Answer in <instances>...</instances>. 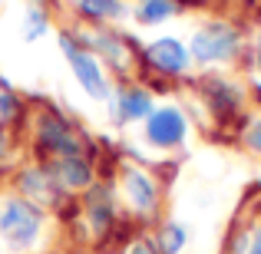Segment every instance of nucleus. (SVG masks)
<instances>
[{"label":"nucleus","instance_id":"nucleus-1","mask_svg":"<svg viewBox=\"0 0 261 254\" xmlns=\"http://www.w3.org/2000/svg\"><path fill=\"white\" fill-rule=\"evenodd\" d=\"M40 224H43L40 208L30 205V202H23V198H10V202H4V208H0V235L17 251L30 248V244L37 241Z\"/></svg>","mask_w":261,"mask_h":254},{"label":"nucleus","instance_id":"nucleus-2","mask_svg":"<svg viewBox=\"0 0 261 254\" xmlns=\"http://www.w3.org/2000/svg\"><path fill=\"white\" fill-rule=\"evenodd\" d=\"M238 46V33L225 23H208L192 37V57L198 63H218V60H228Z\"/></svg>","mask_w":261,"mask_h":254},{"label":"nucleus","instance_id":"nucleus-3","mask_svg":"<svg viewBox=\"0 0 261 254\" xmlns=\"http://www.w3.org/2000/svg\"><path fill=\"white\" fill-rule=\"evenodd\" d=\"M60 46H63V53H66V60H70V66H73V73H76V79H80V86L86 89L93 99H106V79H102V73H99V66H96V60L89 57V53H83L76 43H73L70 37H60Z\"/></svg>","mask_w":261,"mask_h":254},{"label":"nucleus","instance_id":"nucleus-4","mask_svg":"<svg viewBox=\"0 0 261 254\" xmlns=\"http://www.w3.org/2000/svg\"><path fill=\"white\" fill-rule=\"evenodd\" d=\"M146 139L152 142V146H178V142L185 139V119L182 112L172 106L166 109H155L152 116H149V126H146Z\"/></svg>","mask_w":261,"mask_h":254},{"label":"nucleus","instance_id":"nucleus-5","mask_svg":"<svg viewBox=\"0 0 261 254\" xmlns=\"http://www.w3.org/2000/svg\"><path fill=\"white\" fill-rule=\"evenodd\" d=\"M149 60H152L162 73H182L185 66H189V50H185L178 40L166 37V40H155V43L149 46Z\"/></svg>","mask_w":261,"mask_h":254},{"label":"nucleus","instance_id":"nucleus-6","mask_svg":"<svg viewBox=\"0 0 261 254\" xmlns=\"http://www.w3.org/2000/svg\"><path fill=\"white\" fill-rule=\"evenodd\" d=\"M40 135H43V142H46V146H50L57 155H63V159H76L80 146H76V139L66 132L63 122H57V119H50V116H46V119L40 122Z\"/></svg>","mask_w":261,"mask_h":254},{"label":"nucleus","instance_id":"nucleus-7","mask_svg":"<svg viewBox=\"0 0 261 254\" xmlns=\"http://www.w3.org/2000/svg\"><path fill=\"white\" fill-rule=\"evenodd\" d=\"M126 195H129V202H133L139 211L155 208V185H152V178L142 175V172H136V168L126 172Z\"/></svg>","mask_w":261,"mask_h":254},{"label":"nucleus","instance_id":"nucleus-8","mask_svg":"<svg viewBox=\"0 0 261 254\" xmlns=\"http://www.w3.org/2000/svg\"><path fill=\"white\" fill-rule=\"evenodd\" d=\"M119 112H122V119L152 116V99H149V93H142V89H129V93H122V99H119Z\"/></svg>","mask_w":261,"mask_h":254},{"label":"nucleus","instance_id":"nucleus-9","mask_svg":"<svg viewBox=\"0 0 261 254\" xmlns=\"http://www.w3.org/2000/svg\"><path fill=\"white\" fill-rule=\"evenodd\" d=\"M20 185H23L30 195L43 198V202H57V188H53V178L46 175V172H23Z\"/></svg>","mask_w":261,"mask_h":254},{"label":"nucleus","instance_id":"nucleus-10","mask_svg":"<svg viewBox=\"0 0 261 254\" xmlns=\"http://www.w3.org/2000/svg\"><path fill=\"white\" fill-rule=\"evenodd\" d=\"M60 178H63L66 185H73V188H83V185H89V168L83 159H63L57 165Z\"/></svg>","mask_w":261,"mask_h":254},{"label":"nucleus","instance_id":"nucleus-11","mask_svg":"<svg viewBox=\"0 0 261 254\" xmlns=\"http://www.w3.org/2000/svg\"><path fill=\"white\" fill-rule=\"evenodd\" d=\"M172 13H175L172 0H142L139 10H136V17H139L142 23H159V20L172 17Z\"/></svg>","mask_w":261,"mask_h":254},{"label":"nucleus","instance_id":"nucleus-12","mask_svg":"<svg viewBox=\"0 0 261 254\" xmlns=\"http://www.w3.org/2000/svg\"><path fill=\"white\" fill-rule=\"evenodd\" d=\"M80 10L89 17H122V4L119 0H80Z\"/></svg>","mask_w":261,"mask_h":254},{"label":"nucleus","instance_id":"nucleus-13","mask_svg":"<svg viewBox=\"0 0 261 254\" xmlns=\"http://www.w3.org/2000/svg\"><path fill=\"white\" fill-rule=\"evenodd\" d=\"M159 244H162V254H178L185 248V228L182 224H166L159 235Z\"/></svg>","mask_w":261,"mask_h":254},{"label":"nucleus","instance_id":"nucleus-14","mask_svg":"<svg viewBox=\"0 0 261 254\" xmlns=\"http://www.w3.org/2000/svg\"><path fill=\"white\" fill-rule=\"evenodd\" d=\"M43 33H46L43 10H40V7H30V10H27V20H23V37L27 40H37V37H43Z\"/></svg>","mask_w":261,"mask_h":254},{"label":"nucleus","instance_id":"nucleus-15","mask_svg":"<svg viewBox=\"0 0 261 254\" xmlns=\"http://www.w3.org/2000/svg\"><path fill=\"white\" fill-rule=\"evenodd\" d=\"M102 198H106V195H102V188H96V191H93V205H89V211H93V224H96V228H102V224L109 221V215H113V208H109V205L102 202Z\"/></svg>","mask_w":261,"mask_h":254},{"label":"nucleus","instance_id":"nucleus-16","mask_svg":"<svg viewBox=\"0 0 261 254\" xmlns=\"http://www.w3.org/2000/svg\"><path fill=\"white\" fill-rule=\"evenodd\" d=\"M13 112H17V99L7 89H0V119H10Z\"/></svg>","mask_w":261,"mask_h":254},{"label":"nucleus","instance_id":"nucleus-17","mask_svg":"<svg viewBox=\"0 0 261 254\" xmlns=\"http://www.w3.org/2000/svg\"><path fill=\"white\" fill-rule=\"evenodd\" d=\"M248 146L255 149V152H261V119H258L255 126L248 129Z\"/></svg>","mask_w":261,"mask_h":254},{"label":"nucleus","instance_id":"nucleus-18","mask_svg":"<svg viewBox=\"0 0 261 254\" xmlns=\"http://www.w3.org/2000/svg\"><path fill=\"white\" fill-rule=\"evenodd\" d=\"M129 254H155V248H152L149 241H136V244H133V251H129Z\"/></svg>","mask_w":261,"mask_h":254},{"label":"nucleus","instance_id":"nucleus-19","mask_svg":"<svg viewBox=\"0 0 261 254\" xmlns=\"http://www.w3.org/2000/svg\"><path fill=\"white\" fill-rule=\"evenodd\" d=\"M258 66H261V37H258Z\"/></svg>","mask_w":261,"mask_h":254},{"label":"nucleus","instance_id":"nucleus-20","mask_svg":"<svg viewBox=\"0 0 261 254\" xmlns=\"http://www.w3.org/2000/svg\"><path fill=\"white\" fill-rule=\"evenodd\" d=\"M0 159H4V142H0Z\"/></svg>","mask_w":261,"mask_h":254}]
</instances>
